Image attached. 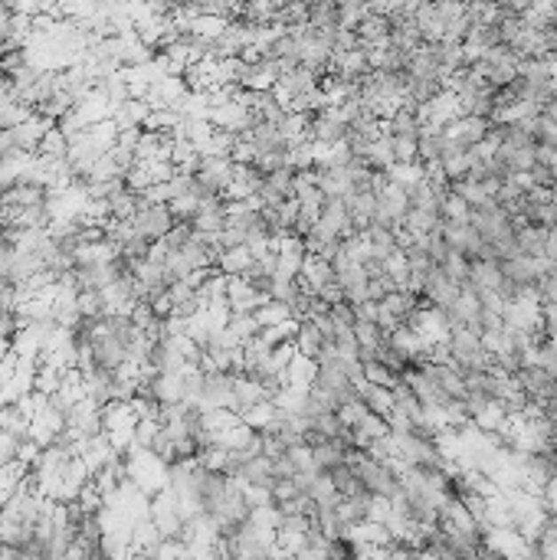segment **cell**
I'll return each instance as SVG.
<instances>
[{
  "instance_id": "1",
  "label": "cell",
  "mask_w": 557,
  "mask_h": 560,
  "mask_svg": "<svg viewBox=\"0 0 557 560\" xmlns=\"http://www.w3.org/2000/svg\"><path fill=\"white\" fill-rule=\"evenodd\" d=\"M131 227L155 243V239L168 236V229L174 227V213L168 204H138V210L131 213Z\"/></svg>"
},
{
  "instance_id": "13",
  "label": "cell",
  "mask_w": 557,
  "mask_h": 560,
  "mask_svg": "<svg viewBox=\"0 0 557 560\" xmlns=\"http://www.w3.org/2000/svg\"><path fill=\"white\" fill-rule=\"evenodd\" d=\"M380 305H384L387 311H394L400 322H403V318H407L413 308H420V305H417V299H413V292H407V289H394L390 295H384V299H380Z\"/></svg>"
},
{
  "instance_id": "20",
  "label": "cell",
  "mask_w": 557,
  "mask_h": 560,
  "mask_svg": "<svg viewBox=\"0 0 557 560\" xmlns=\"http://www.w3.org/2000/svg\"><path fill=\"white\" fill-rule=\"evenodd\" d=\"M11 351H13V341H11V338H0V361H4V357H7Z\"/></svg>"
},
{
  "instance_id": "12",
  "label": "cell",
  "mask_w": 557,
  "mask_h": 560,
  "mask_svg": "<svg viewBox=\"0 0 557 560\" xmlns=\"http://www.w3.org/2000/svg\"><path fill=\"white\" fill-rule=\"evenodd\" d=\"M66 151H69V138L60 132V124H50L40 141V148H36V155L40 157H66Z\"/></svg>"
},
{
  "instance_id": "5",
  "label": "cell",
  "mask_w": 557,
  "mask_h": 560,
  "mask_svg": "<svg viewBox=\"0 0 557 560\" xmlns=\"http://www.w3.org/2000/svg\"><path fill=\"white\" fill-rule=\"evenodd\" d=\"M469 285L475 292H502L505 276H502V262L498 260H475L473 272H469Z\"/></svg>"
},
{
  "instance_id": "7",
  "label": "cell",
  "mask_w": 557,
  "mask_h": 560,
  "mask_svg": "<svg viewBox=\"0 0 557 560\" xmlns=\"http://www.w3.org/2000/svg\"><path fill=\"white\" fill-rule=\"evenodd\" d=\"M551 233H554V229L541 227V223H521V227H515L518 249H521L525 256H545V246H547V239H551Z\"/></svg>"
},
{
  "instance_id": "16",
  "label": "cell",
  "mask_w": 557,
  "mask_h": 560,
  "mask_svg": "<svg viewBox=\"0 0 557 560\" xmlns=\"http://www.w3.org/2000/svg\"><path fill=\"white\" fill-rule=\"evenodd\" d=\"M394 157H397V161H420V155H417V138H394Z\"/></svg>"
},
{
  "instance_id": "15",
  "label": "cell",
  "mask_w": 557,
  "mask_h": 560,
  "mask_svg": "<svg viewBox=\"0 0 557 560\" xmlns=\"http://www.w3.org/2000/svg\"><path fill=\"white\" fill-rule=\"evenodd\" d=\"M13 262H17V246H13L11 239L0 233V276H7V279H11Z\"/></svg>"
},
{
  "instance_id": "18",
  "label": "cell",
  "mask_w": 557,
  "mask_h": 560,
  "mask_svg": "<svg viewBox=\"0 0 557 560\" xmlns=\"http://www.w3.org/2000/svg\"><path fill=\"white\" fill-rule=\"evenodd\" d=\"M545 256H547V260H551V262H554V266H557V229H554V233H551V239H547Z\"/></svg>"
},
{
  "instance_id": "9",
  "label": "cell",
  "mask_w": 557,
  "mask_h": 560,
  "mask_svg": "<svg viewBox=\"0 0 557 560\" xmlns=\"http://www.w3.org/2000/svg\"><path fill=\"white\" fill-rule=\"evenodd\" d=\"M505 420H508V410H505V404L502 400H495V396L473 416V423L479 426V429H485V433H498Z\"/></svg>"
},
{
  "instance_id": "17",
  "label": "cell",
  "mask_w": 557,
  "mask_h": 560,
  "mask_svg": "<svg viewBox=\"0 0 557 560\" xmlns=\"http://www.w3.org/2000/svg\"><path fill=\"white\" fill-rule=\"evenodd\" d=\"M537 367H545L547 373L557 377V348H551V341L537 344Z\"/></svg>"
},
{
  "instance_id": "6",
  "label": "cell",
  "mask_w": 557,
  "mask_h": 560,
  "mask_svg": "<svg viewBox=\"0 0 557 560\" xmlns=\"http://www.w3.org/2000/svg\"><path fill=\"white\" fill-rule=\"evenodd\" d=\"M252 262H256V252H252V246L240 243V246L223 249L220 260H217V269H220L223 276H246V272L252 269Z\"/></svg>"
},
{
  "instance_id": "19",
  "label": "cell",
  "mask_w": 557,
  "mask_h": 560,
  "mask_svg": "<svg viewBox=\"0 0 557 560\" xmlns=\"http://www.w3.org/2000/svg\"><path fill=\"white\" fill-rule=\"evenodd\" d=\"M541 115H545V118H551V122H557V95L545 105V108H541Z\"/></svg>"
},
{
  "instance_id": "11",
  "label": "cell",
  "mask_w": 557,
  "mask_h": 560,
  "mask_svg": "<svg viewBox=\"0 0 557 560\" xmlns=\"http://www.w3.org/2000/svg\"><path fill=\"white\" fill-rule=\"evenodd\" d=\"M322 344H325L322 332H318V328L308 322V318H302V324H298V334H295V348H298L302 354H308V357H318Z\"/></svg>"
},
{
  "instance_id": "8",
  "label": "cell",
  "mask_w": 557,
  "mask_h": 560,
  "mask_svg": "<svg viewBox=\"0 0 557 560\" xmlns=\"http://www.w3.org/2000/svg\"><path fill=\"white\" fill-rule=\"evenodd\" d=\"M440 269L446 272V276H450V279L456 282V285H459V289H463V285H469V272H473V260H465V256L459 252V249H450V252L442 256Z\"/></svg>"
},
{
  "instance_id": "2",
  "label": "cell",
  "mask_w": 557,
  "mask_h": 560,
  "mask_svg": "<svg viewBox=\"0 0 557 560\" xmlns=\"http://www.w3.org/2000/svg\"><path fill=\"white\" fill-rule=\"evenodd\" d=\"M227 301H230V311H256L269 301V292L246 276H227Z\"/></svg>"
},
{
  "instance_id": "10",
  "label": "cell",
  "mask_w": 557,
  "mask_h": 560,
  "mask_svg": "<svg viewBox=\"0 0 557 560\" xmlns=\"http://www.w3.org/2000/svg\"><path fill=\"white\" fill-rule=\"evenodd\" d=\"M440 213H442V220H456V223H469V220H473V207H469L463 194H456L452 187L446 190V197H442Z\"/></svg>"
},
{
  "instance_id": "14",
  "label": "cell",
  "mask_w": 557,
  "mask_h": 560,
  "mask_svg": "<svg viewBox=\"0 0 557 560\" xmlns=\"http://www.w3.org/2000/svg\"><path fill=\"white\" fill-rule=\"evenodd\" d=\"M364 377H368L370 384H384V387H394L400 380V373H394L390 367H384L380 361H368V364H364Z\"/></svg>"
},
{
  "instance_id": "3",
  "label": "cell",
  "mask_w": 557,
  "mask_h": 560,
  "mask_svg": "<svg viewBox=\"0 0 557 560\" xmlns=\"http://www.w3.org/2000/svg\"><path fill=\"white\" fill-rule=\"evenodd\" d=\"M420 295L426 299V305H436V308L450 311L452 305H456V299H459V285H456L440 266H430L426 279H423Z\"/></svg>"
},
{
  "instance_id": "4",
  "label": "cell",
  "mask_w": 557,
  "mask_h": 560,
  "mask_svg": "<svg viewBox=\"0 0 557 560\" xmlns=\"http://www.w3.org/2000/svg\"><path fill=\"white\" fill-rule=\"evenodd\" d=\"M518 380L525 387L528 400H535V404H547L551 396L557 394V377L554 373H547L545 367H521L518 371Z\"/></svg>"
}]
</instances>
